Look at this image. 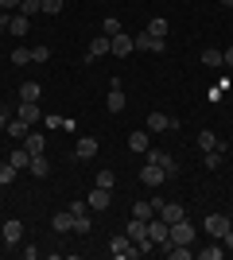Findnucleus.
<instances>
[{
    "instance_id": "nucleus-1",
    "label": "nucleus",
    "mask_w": 233,
    "mask_h": 260,
    "mask_svg": "<svg viewBox=\"0 0 233 260\" xmlns=\"http://www.w3.org/2000/svg\"><path fill=\"white\" fill-rule=\"evenodd\" d=\"M229 225H233V221H229V217H225V214H210V217H206V225H202V229L210 233V241H222L225 233H229Z\"/></svg>"
},
{
    "instance_id": "nucleus-2",
    "label": "nucleus",
    "mask_w": 233,
    "mask_h": 260,
    "mask_svg": "<svg viewBox=\"0 0 233 260\" xmlns=\"http://www.w3.org/2000/svg\"><path fill=\"white\" fill-rule=\"evenodd\" d=\"M132 51H136V39L128 31H117L109 39V54H117V58H124V54H132Z\"/></svg>"
},
{
    "instance_id": "nucleus-3",
    "label": "nucleus",
    "mask_w": 233,
    "mask_h": 260,
    "mask_svg": "<svg viewBox=\"0 0 233 260\" xmlns=\"http://www.w3.org/2000/svg\"><path fill=\"white\" fill-rule=\"evenodd\" d=\"M198 237V229L190 225L187 217H183V221H175V225H171V245H190V241Z\"/></svg>"
},
{
    "instance_id": "nucleus-4",
    "label": "nucleus",
    "mask_w": 233,
    "mask_h": 260,
    "mask_svg": "<svg viewBox=\"0 0 233 260\" xmlns=\"http://www.w3.org/2000/svg\"><path fill=\"white\" fill-rule=\"evenodd\" d=\"M167 179H171V175H167L159 163H144V171H140V183L144 186H163Z\"/></svg>"
},
{
    "instance_id": "nucleus-5",
    "label": "nucleus",
    "mask_w": 233,
    "mask_h": 260,
    "mask_svg": "<svg viewBox=\"0 0 233 260\" xmlns=\"http://www.w3.org/2000/svg\"><path fill=\"white\" fill-rule=\"evenodd\" d=\"M148 237H152V245H167L171 241V225H167L163 217H152L148 221Z\"/></svg>"
},
{
    "instance_id": "nucleus-6",
    "label": "nucleus",
    "mask_w": 233,
    "mask_h": 260,
    "mask_svg": "<svg viewBox=\"0 0 233 260\" xmlns=\"http://www.w3.org/2000/svg\"><path fill=\"white\" fill-rule=\"evenodd\" d=\"M132 39H136V51H152V54H163L167 51V39H155V35H148V31L132 35Z\"/></svg>"
},
{
    "instance_id": "nucleus-7",
    "label": "nucleus",
    "mask_w": 233,
    "mask_h": 260,
    "mask_svg": "<svg viewBox=\"0 0 233 260\" xmlns=\"http://www.w3.org/2000/svg\"><path fill=\"white\" fill-rule=\"evenodd\" d=\"M148 163H159L167 175H179V163H175V155H167V152H159V148H148Z\"/></svg>"
},
{
    "instance_id": "nucleus-8",
    "label": "nucleus",
    "mask_w": 233,
    "mask_h": 260,
    "mask_svg": "<svg viewBox=\"0 0 233 260\" xmlns=\"http://www.w3.org/2000/svg\"><path fill=\"white\" fill-rule=\"evenodd\" d=\"M86 202H89V210H109L113 190H105V186H93V190L86 194Z\"/></svg>"
},
{
    "instance_id": "nucleus-9",
    "label": "nucleus",
    "mask_w": 233,
    "mask_h": 260,
    "mask_svg": "<svg viewBox=\"0 0 233 260\" xmlns=\"http://www.w3.org/2000/svg\"><path fill=\"white\" fill-rule=\"evenodd\" d=\"M16 117L23 120V124H39L43 120V113H39V101H20V113Z\"/></svg>"
},
{
    "instance_id": "nucleus-10",
    "label": "nucleus",
    "mask_w": 233,
    "mask_h": 260,
    "mask_svg": "<svg viewBox=\"0 0 233 260\" xmlns=\"http://www.w3.org/2000/svg\"><path fill=\"white\" fill-rule=\"evenodd\" d=\"M97 148H101V144H97V136H82V140H78V148H74V155L89 163L93 155H97Z\"/></svg>"
},
{
    "instance_id": "nucleus-11",
    "label": "nucleus",
    "mask_w": 233,
    "mask_h": 260,
    "mask_svg": "<svg viewBox=\"0 0 233 260\" xmlns=\"http://www.w3.org/2000/svg\"><path fill=\"white\" fill-rule=\"evenodd\" d=\"M27 31H31V20H27L23 12H16V16L8 12V35H20V39H23Z\"/></svg>"
},
{
    "instance_id": "nucleus-12",
    "label": "nucleus",
    "mask_w": 233,
    "mask_h": 260,
    "mask_svg": "<svg viewBox=\"0 0 233 260\" xmlns=\"http://www.w3.org/2000/svg\"><path fill=\"white\" fill-rule=\"evenodd\" d=\"M43 148H47L43 132H27V136H23V152L27 155H43Z\"/></svg>"
},
{
    "instance_id": "nucleus-13",
    "label": "nucleus",
    "mask_w": 233,
    "mask_h": 260,
    "mask_svg": "<svg viewBox=\"0 0 233 260\" xmlns=\"http://www.w3.org/2000/svg\"><path fill=\"white\" fill-rule=\"evenodd\" d=\"M0 237L8 241V245H20V237H23V225L16 221V217H8V221H4V229H0Z\"/></svg>"
},
{
    "instance_id": "nucleus-14",
    "label": "nucleus",
    "mask_w": 233,
    "mask_h": 260,
    "mask_svg": "<svg viewBox=\"0 0 233 260\" xmlns=\"http://www.w3.org/2000/svg\"><path fill=\"white\" fill-rule=\"evenodd\" d=\"M198 148H202V152H225V144L218 140V136H214L210 128H206V132H198Z\"/></svg>"
},
{
    "instance_id": "nucleus-15",
    "label": "nucleus",
    "mask_w": 233,
    "mask_h": 260,
    "mask_svg": "<svg viewBox=\"0 0 233 260\" xmlns=\"http://www.w3.org/2000/svg\"><path fill=\"white\" fill-rule=\"evenodd\" d=\"M27 171H31L35 179H47V175H51V159H47V155H31V163H27Z\"/></svg>"
},
{
    "instance_id": "nucleus-16",
    "label": "nucleus",
    "mask_w": 233,
    "mask_h": 260,
    "mask_svg": "<svg viewBox=\"0 0 233 260\" xmlns=\"http://www.w3.org/2000/svg\"><path fill=\"white\" fill-rule=\"evenodd\" d=\"M159 217H163L167 225H175V221H183V217H187V210L179 206V202H167V206L159 210Z\"/></svg>"
},
{
    "instance_id": "nucleus-17",
    "label": "nucleus",
    "mask_w": 233,
    "mask_h": 260,
    "mask_svg": "<svg viewBox=\"0 0 233 260\" xmlns=\"http://www.w3.org/2000/svg\"><path fill=\"white\" fill-rule=\"evenodd\" d=\"M105 105H109V113H121L124 109V89L113 82V89H109V98H105Z\"/></svg>"
},
{
    "instance_id": "nucleus-18",
    "label": "nucleus",
    "mask_w": 233,
    "mask_h": 260,
    "mask_svg": "<svg viewBox=\"0 0 233 260\" xmlns=\"http://www.w3.org/2000/svg\"><path fill=\"white\" fill-rule=\"evenodd\" d=\"M101 54H109V35H93L89 39V58H101Z\"/></svg>"
},
{
    "instance_id": "nucleus-19",
    "label": "nucleus",
    "mask_w": 233,
    "mask_h": 260,
    "mask_svg": "<svg viewBox=\"0 0 233 260\" xmlns=\"http://www.w3.org/2000/svg\"><path fill=\"white\" fill-rule=\"evenodd\" d=\"M124 233H128V237H132V241H144V237H148V221H144V217H132Z\"/></svg>"
},
{
    "instance_id": "nucleus-20",
    "label": "nucleus",
    "mask_w": 233,
    "mask_h": 260,
    "mask_svg": "<svg viewBox=\"0 0 233 260\" xmlns=\"http://www.w3.org/2000/svg\"><path fill=\"white\" fill-rule=\"evenodd\" d=\"M128 249H132V237H128V233L113 237V245H109V252H113V256H128Z\"/></svg>"
},
{
    "instance_id": "nucleus-21",
    "label": "nucleus",
    "mask_w": 233,
    "mask_h": 260,
    "mask_svg": "<svg viewBox=\"0 0 233 260\" xmlns=\"http://www.w3.org/2000/svg\"><path fill=\"white\" fill-rule=\"evenodd\" d=\"M4 132H8V136H16V140H23V136H27V132H31V124H23L20 117H12L8 124H4Z\"/></svg>"
},
{
    "instance_id": "nucleus-22",
    "label": "nucleus",
    "mask_w": 233,
    "mask_h": 260,
    "mask_svg": "<svg viewBox=\"0 0 233 260\" xmlns=\"http://www.w3.org/2000/svg\"><path fill=\"white\" fill-rule=\"evenodd\" d=\"M43 98V86H39V82H23L20 86V101H39Z\"/></svg>"
},
{
    "instance_id": "nucleus-23",
    "label": "nucleus",
    "mask_w": 233,
    "mask_h": 260,
    "mask_svg": "<svg viewBox=\"0 0 233 260\" xmlns=\"http://www.w3.org/2000/svg\"><path fill=\"white\" fill-rule=\"evenodd\" d=\"M167 128H171V120L163 113H148V132H167Z\"/></svg>"
},
{
    "instance_id": "nucleus-24",
    "label": "nucleus",
    "mask_w": 233,
    "mask_h": 260,
    "mask_svg": "<svg viewBox=\"0 0 233 260\" xmlns=\"http://www.w3.org/2000/svg\"><path fill=\"white\" fill-rule=\"evenodd\" d=\"M51 225H55V233H70V229H74V214H55V221H51Z\"/></svg>"
},
{
    "instance_id": "nucleus-25",
    "label": "nucleus",
    "mask_w": 233,
    "mask_h": 260,
    "mask_svg": "<svg viewBox=\"0 0 233 260\" xmlns=\"http://www.w3.org/2000/svg\"><path fill=\"white\" fill-rule=\"evenodd\" d=\"M128 148L144 155V152H148V132H128Z\"/></svg>"
},
{
    "instance_id": "nucleus-26",
    "label": "nucleus",
    "mask_w": 233,
    "mask_h": 260,
    "mask_svg": "<svg viewBox=\"0 0 233 260\" xmlns=\"http://www.w3.org/2000/svg\"><path fill=\"white\" fill-rule=\"evenodd\" d=\"M148 35H155V39H167V20H163V16H155V20L148 23Z\"/></svg>"
},
{
    "instance_id": "nucleus-27",
    "label": "nucleus",
    "mask_w": 233,
    "mask_h": 260,
    "mask_svg": "<svg viewBox=\"0 0 233 260\" xmlns=\"http://www.w3.org/2000/svg\"><path fill=\"white\" fill-rule=\"evenodd\" d=\"M93 186H105V190H113V186H117V175H113L109 167H105V171H97V179H93Z\"/></svg>"
},
{
    "instance_id": "nucleus-28",
    "label": "nucleus",
    "mask_w": 233,
    "mask_h": 260,
    "mask_svg": "<svg viewBox=\"0 0 233 260\" xmlns=\"http://www.w3.org/2000/svg\"><path fill=\"white\" fill-rule=\"evenodd\" d=\"M8 163H12V167H16V171H23V167L31 163V155H27V152H23V148H20V152H12V155H8Z\"/></svg>"
},
{
    "instance_id": "nucleus-29",
    "label": "nucleus",
    "mask_w": 233,
    "mask_h": 260,
    "mask_svg": "<svg viewBox=\"0 0 233 260\" xmlns=\"http://www.w3.org/2000/svg\"><path fill=\"white\" fill-rule=\"evenodd\" d=\"M132 217H144V221H152V217H155L152 202H136V206H132Z\"/></svg>"
},
{
    "instance_id": "nucleus-30",
    "label": "nucleus",
    "mask_w": 233,
    "mask_h": 260,
    "mask_svg": "<svg viewBox=\"0 0 233 260\" xmlns=\"http://www.w3.org/2000/svg\"><path fill=\"white\" fill-rule=\"evenodd\" d=\"M12 62H16V66H27V62H31V47H16V51H12Z\"/></svg>"
},
{
    "instance_id": "nucleus-31",
    "label": "nucleus",
    "mask_w": 233,
    "mask_h": 260,
    "mask_svg": "<svg viewBox=\"0 0 233 260\" xmlns=\"http://www.w3.org/2000/svg\"><path fill=\"white\" fill-rule=\"evenodd\" d=\"M20 12L27 16V20H31L35 12H43V0H20Z\"/></svg>"
},
{
    "instance_id": "nucleus-32",
    "label": "nucleus",
    "mask_w": 233,
    "mask_h": 260,
    "mask_svg": "<svg viewBox=\"0 0 233 260\" xmlns=\"http://www.w3.org/2000/svg\"><path fill=\"white\" fill-rule=\"evenodd\" d=\"M202 62L206 66H222V51H218V47H206V51H202Z\"/></svg>"
},
{
    "instance_id": "nucleus-33",
    "label": "nucleus",
    "mask_w": 233,
    "mask_h": 260,
    "mask_svg": "<svg viewBox=\"0 0 233 260\" xmlns=\"http://www.w3.org/2000/svg\"><path fill=\"white\" fill-rule=\"evenodd\" d=\"M12 179H16V167H12V163H0V186H8Z\"/></svg>"
},
{
    "instance_id": "nucleus-34",
    "label": "nucleus",
    "mask_w": 233,
    "mask_h": 260,
    "mask_svg": "<svg viewBox=\"0 0 233 260\" xmlns=\"http://www.w3.org/2000/svg\"><path fill=\"white\" fill-rule=\"evenodd\" d=\"M225 256V249H214V245H210V249H198V260H222Z\"/></svg>"
},
{
    "instance_id": "nucleus-35",
    "label": "nucleus",
    "mask_w": 233,
    "mask_h": 260,
    "mask_svg": "<svg viewBox=\"0 0 233 260\" xmlns=\"http://www.w3.org/2000/svg\"><path fill=\"white\" fill-rule=\"evenodd\" d=\"M117 31H124V27H121V23H117V20H113V16H109V20H105V23H101V35H109V39H113V35H117Z\"/></svg>"
},
{
    "instance_id": "nucleus-36",
    "label": "nucleus",
    "mask_w": 233,
    "mask_h": 260,
    "mask_svg": "<svg viewBox=\"0 0 233 260\" xmlns=\"http://www.w3.org/2000/svg\"><path fill=\"white\" fill-rule=\"evenodd\" d=\"M47 58H51V51H47L43 43H39V47H31V62H47Z\"/></svg>"
},
{
    "instance_id": "nucleus-37",
    "label": "nucleus",
    "mask_w": 233,
    "mask_h": 260,
    "mask_svg": "<svg viewBox=\"0 0 233 260\" xmlns=\"http://www.w3.org/2000/svg\"><path fill=\"white\" fill-rule=\"evenodd\" d=\"M43 12L47 16H58V12H62V0H43Z\"/></svg>"
},
{
    "instance_id": "nucleus-38",
    "label": "nucleus",
    "mask_w": 233,
    "mask_h": 260,
    "mask_svg": "<svg viewBox=\"0 0 233 260\" xmlns=\"http://www.w3.org/2000/svg\"><path fill=\"white\" fill-rule=\"evenodd\" d=\"M206 167L218 171V167H222V152H206Z\"/></svg>"
},
{
    "instance_id": "nucleus-39",
    "label": "nucleus",
    "mask_w": 233,
    "mask_h": 260,
    "mask_svg": "<svg viewBox=\"0 0 233 260\" xmlns=\"http://www.w3.org/2000/svg\"><path fill=\"white\" fill-rule=\"evenodd\" d=\"M74 233H82V237L89 233V217H86V214H82V217H74Z\"/></svg>"
},
{
    "instance_id": "nucleus-40",
    "label": "nucleus",
    "mask_w": 233,
    "mask_h": 260,
    "mask_svg": "<svg viewBox=\"0 0 233 260\" xmlns=\"http://www.w3.org/2000/svg\"><path fill=\"white\" fill-rule=\"evenodd\" d=\"M86 210H89V202H70V214H74V217H82Z\"/></svg>"
},
{
    "instance_id": "nucleus-41",
    "label": "nucleus",
    "mask_w": 233,
    "mask_h": 260,
    "mask_svg": "<svg viewBox=\"0 0 233 260\" xmlns=\"http://www.w3.org/2000/svg\"><path fill=\"white\" fill-rule=\"evenodd\" d=\"M222 66H233V47H225V51H222Z\"/></svg>"
},
{
    "instance_id": "nucleus-42",
    "label": "nucleus",
    "mask_w": 233,
    "mask_h": 260,
    "mask_svg": "<svg viewBox=\"0 0 233 260\" xmlns=\"http://www.w3.org/2000/svg\"><path fill=\"white\" fill-rule=\"evenodd\" d=\"M0 8L8 12V8H20V0H0Z\"/></svg>"
},
{
    "instance_id": "nucleus-43",
    "label": "nucleus",
    "mask_w": 233,
    "mask_h": 260,
    "mask_svg": "<svg viewBox=\"0 0 233 260\" xmlns=\"http://www.w3.org/2000/svg\"><path fill=\"white\" fill-rule=\"evenodd\" d=\"M222 241H225V249H229V252H233V225H229V233H225V237H222Z\"/></svg>"
},
{
    "instance_id": "nucleus-44",
    "label": "nucleus",
    "mask_w": 233,
    "mask_h": 260,
    "mask_svg": "<svg viewBox=\"0 0 233 260\" xmlns=\"http://www.w3.org/2000/svg\"><path fill=\"white\" fill-rule=\"evenodd\" d=\"M222 4H225V8H233V0H222Z\"/></svg>"
}]
</instances>
